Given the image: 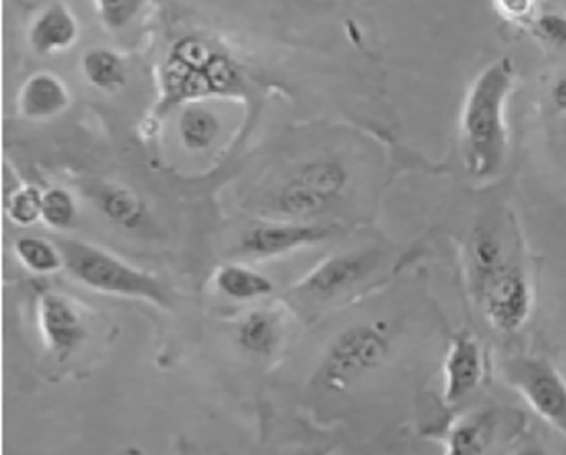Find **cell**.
Listing matches in <instances>:
<instances>
[{
    "instance_id": "1",
    "label": "cell",
    "mask_w": 566,
    "mask_h": 455,
    "mask_svg": "<svg viewBox=\"0 0 566 455\" xmlns=\"http://www.w3.org/2000/svg\"><path fill=\"white\" fill-rule=\"evenodd\" d=\"M514 63L493 60L471 82L460 116L461 154L468 176L489 183L501 175L509 154L505 110L514 90Z\"/></svg>"
},
{
    "instance_id": "2",
    "label": "cell",
    "mask_w": 566,
    "mask_h": 455,
    "mask_svg": "<svg viewBox=\"0 0 566 455\" xmlns=\"http://www.w3.org/2000/svg\"><path fill=\"white\" fill-rule=\"evenodd\" d=\"M239 63L210 38L188 34L174 41L160 68V110L242 93Z\"/></svg>"
},
{
    "instance_id": "3",
    "label": "cell",
    "mask_w": 566,
    "mask_h": 455,
    "mask_svg": "<svg viewBox=\"0 0 566 455\" xmlns=\"http://www.w3.org/2000/svg\"><path fill=\"white\" fill-rule=\"evenodd\" d=\"M59 248L66 270L88 289L145 299L160 308H169V293L154 275L129 267L116 256L87 242L60 241Z\"/></svg>"
},
{
    "instance_id": "4",
    "label": "cell",
    "mask_w": 566,
    "mask_h": 455,
    "mask_svg": "<svg viewBox=\"0 0 566 455\" xmlns=\"http://www.w3.org/2000/svg\"><path fill=\"white\" fill-rule=\"evenodd\" d=\"M391 350V333L387 322H365L344 331L334 341L318 379L332 393H344L360 379L378 371Z\"/></svg>"
},
{
    "instance_id": "5",
    "label": "cell",
    "mask_w": 566,
    "mask_h": 455,
    "mask_svg": "<svg viewBox=\"0 0 566 455\" xmlns=\"http://www.w3.org/2000/svg\"><path fill=\"white\" fill-rule=\"evenodd\" d=\"M471 293L486 321L502 333H517L533 311L530 280L515 258L471 287Z\"/></svg>"
},
{
    "instance_id": "6",
    "label": "cell",
    "mask_w": 566,
    "mask_h": 455,
    "mask_svg": "<svg viewBox=\"0 0 566 455\" xmlns=\"http://www.w3.org/2000/svg\"><path fill=\"white\" fill-rule=\"evenodd\" d=\"M505 378L536 415L566 435V382L552 363L531 356L512 359Z\"/></svg>"
},
{
    "instance_id": "7",
    "label": "cell",
    "mask_w": 566,
    "mask_h": 455,
    "mask_svg": "<svg viewBox=\"0 0 566 455\" xmlns=\"http://www.w3.org/2000/svg\"><path fill=\"white\" fill-rule=\"evenodd\" d=\"M381 261L378 249L343 252L325 259L324 263L313 268L298 286L300 296L315 300H328L350 289L373 273Z\"/></svg>"
},
{
    "instance_id": "8",
    "label": "cell",
    "mask_w": 566,
    "mask_h": 455,
    "mask_svg": "<svg viewBox=\"0 0 566 455\" xmlns=\"http://www.w3.org/2000/svg\"><path fill=\"white\" fill-rule=\"evenodd\" d=\"M81 21L71 6L52 0L38 9L28 24L27 40L38 56H56L71 52L81 40Z\"/></svg>"
},
{
    "instance_id": "9",
    "label": "cell",
    "mask_w": 566,
    "mask_h": 455,
    "mask_svg": "<svg viewBox=\"0 0 566 455\" xmlns=\"http://www.w3.org/2000/svg\"><path fill=\"white\" fill-rule=\"evenodd\" d=\"M38 318L44 341L60 359L71 355L85 338V324L69 297L46 292L38 300Z\"/></svg>"
},
{
    "instance_id": "10",
    "label": "cell",
    "mask_w": 566,
    "mask_h": 455,
    "mask_svg": "<svg viewBox=\"0 0 566 455\" xmlns=\"http://www.w3.org/2000/svg\"><path fill=\"white\" fill-rule=\"evenodd\" d=\"M485 374L482 347L471 334L452 338L444 362V400L460 404L476 391Z\"/></svg>"
},
{
    "instance_id": "11",
    "label": "cell",
    "mask_w": 566,
    "mask_h": 455,
    "mask_svg": "<svg viewBox=\"0 0 566 455\" xmlns=\"http://www.w3.org/2000/svg\"><path fill=\"white\" fill-rule=\"evenodd\" d=\"M331 229L313 224H273L249 230L240 241V252L254 256H277L303 246L327 241Z\"/></svg>"
},
{
    "instance_id": "12",
    "label": "cell",
    "mask_w": 566,
    "mask_h": 455,
    "mask_svg": "<svg viewBox=\"0 0 566 455\" xmlns=\"http://www.w3.org/2000/svg\"><path fill=\"white\" fill-rule=\"evenodd\" d=\"M71 106V91L65 81L49 71L31 74L18 93L19 115L28 120L55 118Z\"/></svg>"
},
{
    "instance_id": "13",
    "label": "cell",
    "mask_w": 566,
    "mask_h": 455,
    "mask_svg": "<svg viewBox=\"0 0 566 455\" xmlns=\"http://www.w3.org/2000/svg\"><path fill=\"white\" fill-rule=\"evenodd\" d=\"M505 234L495 220H482L471 230L468 241V280L471 287L511 259Z\"/></svg>"
},
{
    "instance_id": "14",
    "label": "cell",
    "mask_w": 566,
    "mask_h": 455,
    "mask_svg": "<svg viewBox=\"0 0 566 455\" xmlns=\"http://www.w3.org/2000/svg\"><path fill=\"white\" fill-rule=\"evenodd\" d=\"M81 71L88 85L103 93H118L128 84V65L109 46H91L82 53Z\"/></svg>"
},
{
    "instance_id": "15",
    "label": "cell",
    "mask_w": 566,
    "mask_h": 455,
    "mask_svg": "<svg viewBox=\"0 0 566 455\" xmlns=\"http://www.w3.org/2000/svg\"><path fill=\"white\" fill-rule=\"evenodd\" d=\"M101 214L125 230H138L147 223V208L137 193L126 186L107 185L96 197Z\"/></svg>"
},
{
    "instance_id": "16",
    "label": "cell",
    "mask_w": 566,
    "mask_h": 455,
    "mask_svg": "<svg viewBox=\"0 0 566 455\" xmlns=\"http://www.w3.org/2000/svg\"><path fill=\"white\" fill-rule=\"evenodd\" d=\"M495 426L496 416L492 411H480L464 416L449 430L446 438L449 454H483L492 444Z\"/></svg>"
},
{
    "instance_id": "17",
    "label": "cell",
    "mask_w": 566,
    "mask_h": 455,
    "mask_svg": "<svg viewBox=\"0 0 566 455\" xmlns=\"http://www.w3.org/2000/svg\"><path fill=\"white\" fill-rule=\"evenodd\" d=\"M221 123L217 113L199 101L185 104L177 118V130L189 151H207L217 141Z\"/></svg>"
},
{
    "instance_id": "18",
    "label": "cell",
    "mask_w": 566,
    "mask_h": 455,
    "mask_svg": "<svg viewBox=\"0 0 566 455\" xmlns=\"http://www.w3.org/2000/svg\"><path fill=\"white\" fill-rule=\"evenodd\" d=\"M214 286L221 293L235 300L262 299L274 292L271 278L239 265L221 267L214 275Z\"/></svg>"
},
{
    "instance_id": "19",
    "label": "cell",
    "mask_w": 566,
    "mask_h": 455,
    "mask_svg": "<svg viewBox=\"0 0 566 455\" xmlns=\"http://www.w3.org/2000/svg\"><path fill=\"white\" fill-rule=\"evenodd\" d=\"M14 252L19 261L33 273H55L65 267V259L59 245L55 246L41 237H19L14 242Z\"/></svg>"
},
{
    "instance_id": "20",
    "label": "cell",
    "mask_w": 566,
    "mask_h": 455,
    "mask_svg": "<svg viewBox=\"0 0 566 455\" xmlns=\"http://www.w3.org/2000/svg\"><path fill=\"white\" fill-rule=\"evenodd\" d=\"M280 333L276 319L264 311H255L247 316L240 324L239 344L252 355H271L276 349Z\"/></svg>"
},
{
    "instance_id": "21",
    "label": "cell",
    "mask_w": 566,
    "mask_h": 455,
    "mask_svg": "<svg viewBox=\"0 0 566 455\" xmlns=\"http://www.w3.org/2000/svg\"><path fill=\"white\" fill-rule=\"evenodd\" d=\"M300 182L318 193L325 200L332 201L334 198L340 197V193L346 188L347 170L343 164L334 163V161H315V163L306 164L298 176Z\"/></svg>"
},
{
    "instance_id": "22",
    "label": "cell",
    "mask_w": 566,
    "mask_h": 455,
    "mask_svg": "<svg viewBox=\"0 0 566 455\" xmlns=\"http://www.w3.org/2000/svg\"><path fill=\"white\" fill-rule=\"evenodd\" d=\"M331 201L325 200L318 193L313 192L305 183L291 182L290 185L281 189L280 197H277V207L283 214L291 215V217H298V219H310L316 215L324 214L327 210Z\"/></svg>"
},
{
    "instance_id": "23",
    "label": "cell",
    "mask_w": 566,
    "mask_h": 455,
    "mask_svg": "<svg viewBox=\"0 0 566 455\" xmlns=\"http://www.w3.org/2000/svg\"><path fill=\"white\" fill-rule=\"evenodd\" d=\"M97 21L109 33H123L137 23L147 0H88Z\"/></svg>"
},
{
    "instance_id": "24",
    "label": "cell",
    "mask_w": 566,
    "mask_h": 455,
    "mask_svg": "<svg viewBox=\"0 0 566 455\" xmlns=\"http://www.w3.org/2000/svg\"><path fill=\"white\" fill-rule=\"evenodd\" d=\"M41 219L56 230L72 229L77 220V205L71 192L65 188H52L43 193Z\"/></svg>"
},
{
    "instance_id": "25",
    "label": "cell",
    "mask_w": 566,
    "mask_h": 455,
    "mask_svg": "<svg viewBox=\"0 0 566 455\" xmlns=\"http://www.w3.org/2000/svg\"><path fill=\"white\" fill-rule=\"evenodd\" d=\"M41 211H43V193L38 186H21L9 198L8 215L15 226H33L41 219Z\"/></svg>"
},
{
    "instance_id": "26",
    "label": "cell",
    "mask_w": 566,
    "mask_h": 455,
    "mask_svg": "<svg viewBox=\"0 0 566 455\" xmlns=\"http://www.w3.org/2000/svg\"><path fill=\"white\" fill-rule=\"evenodd\" d=\"M531 33L541 43L552 49L566 46V14L565 12H539L530 24Z\"/></svg>"
},
{
    "instance_id": "27",
    "label": "cell",
    "mask_w": 566,
    "mask_h": 455,
    "mask_svg": "<svg viewBox=\"0 0 566 455\" xmlns=\"http://www.w3.org/2000/svg\"><path fill=\"white\" fill-rule=\"evenodd\" d=\"M493 4L505 21L517 27H530L539 14V0H493Z\"/></svg>"
},
{
    "instance_id": "28",
    "label": "cell",
    "mask_w": 566,
    "mask_h": 455,
    "mask_svg": "<svg viewBox=\"0 0 566 455\" xmlns=\"http://www.w3.org/2000/svg\"><path fill=\"white\" fill-rule=\"evenodd\" d=\"M552 101L558 112L566 113V74L553 82Z\"/></svg>"
}]
</instances>
